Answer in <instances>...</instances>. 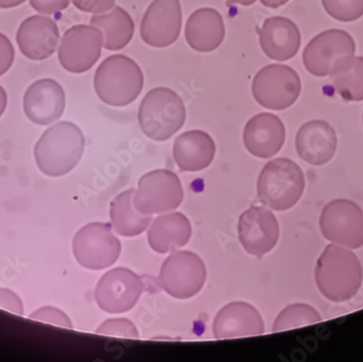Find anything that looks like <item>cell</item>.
<instances>
[{
    "label": "cell",
    "instance_id": "cell-21",
    "mask_svg": "<svg viewBox=\"0 0 363 362\" xmlns=\"http://www.w3.org/2000/svg\"><path fill=\"white\" fill-rule=\"evenodd\" d=\"M259 42L263 53L277 61H286L301 48V35L295 22L284 16H271L259 30Z\"/></svg>",
    "mask_w": 363,
    "mask_h": 362
},
{
    "label": "cell",
    "instance_id": "cell-28",
    "mask_svg": "<svg viewBox=\"0 0 363 362\" xmlns=\"http://www.w3.org/2000/svg\"><path fill=\"white\" fill-rule=\"evenodd\" d=\"M322 321L321 314L307 304L289 305L279 312L273 324V332L291 330L296 327L315 324Z\"/></svg>",
    "mask_w": 363,
    "mask_h": 362
},
{
    "label": "cell",
    "instance_id": "cell-4",
    "mask_svg": "<svg viewBox=\"0 0 363 362\" xmlns=\"http://www.w3.org/2000/svg\"><path fill=\"white\" fill-rule=\"evenodd\" d=\"M305 186L301 168L291 159L277 158L269 161L260 172L257 193L270 209L285 212L301 200Z\"/></svg>",
    "mask_w": 363,
    "mask_h": 362
},
{
    "label": "cell",
    "instance_id": "cell-16",
    "mask_svg": "<svg viewBox=\"0 0 363 362\" xmlns=\"http://www.w3.org/2000/svg\"><path fill=\"white\" fill-rule=\"evenodd\" d=\"M65 94L62 86L52 79L34 82L26 89L23 98L26 116L33 124L49 126L62 116Z\"/></svg>",
    "mask_w": 363,
    "mask_h": 362
},
{
    "label": "cell",
    "instance_id": "cell-30",
    "mask_svg": "<svg viewBox=\"0 0 363 362\" xmlns=\"http://www.w3.org/2000/svg\"><path fill=\"white\" fill-rule=\"evenodd\" d=\"M96 333L109 335V336L125 337V339H138V327L132 321L125 318L108 319L104 321Z\"/></svg>",
    "mask_w": 363,
    "mask_h": 362
},
{
    "label": "cell",
    "instance_id": "cell-36",
    "mask_svg": "<svg viewBox=\"0 0 363 362\" xmlns=\"http://www.w3.org/2000/svg\"><path fill=\"white\" fill-rule=\"evenodd\" d=\"M289 0H260V3L266 7L271 9H277V8L282 7L285 4L289 3Z\"/></svg>",
    "mask_w": 363,
    "mask_h": 362
},
{
    "label": "cell",
    "instance_id": "cell-7",
    "mask_svg": "<svg viewBox=\"0 0 363 362\" xmlns=\"http://www.w3.org/2000/svg\"><path fill=\"white\" fill-rule=\"evenodd\" d=\"M207 268L199 256L189 251H173L161 265L159 284L177 300H189L203 290Z\"/></svg>",
    "mask_w": 363,
    "mask_h": 362
},
{
    "label": "cell",
    "instance_id": "cell-39",
    "mask_svg": "<svg viewBox=\"0 0 363 362\" xmlns=\"http://www.w3.org/2000/svg\"><path fill=\"white\" fill-rule=\"evenodd\" d=\"M230 3L238 4L242 6H252L256 3L257 0H228Z\"/></svg>",
    "mask_w": 363,
    "mask_h": 362
},
{
    "label": "cell",
    "instance_id": "cell-23",
    "mask_svg": "<svg viewBox=\"0 0 363 362\" xmlns=\"http://www.w3.org/2000/svg\"><path fill=\"white\" fill-rule=\"evenodd\" d=\"M185 38L189 46L199 53H210L219 48L225 38L221 13L212 8L196 10L187 20Z\"/></svg>",
    "mask_w": 363,
    "mask_h": 362
},
{
    "label": "cell",
    "instance_id": "cell-11",
    "mask_svg": "<svg viewBox=\"0 0 363 362\" xmlns=\"http://www.w3.org/2000/svg\"><path fill=\"white\" fill-rule=\"evenodd\" d=\"M320 230L333 244L358 249L363 246V212L350 199L328 202L320 216Z\"/></svg>",
    "mask_w": 363,
    "mask_h": 362
},
{
    "label": "cell",
    "instance_id": "cell-38",
    "mask_svg": "<svg viewBox=\"0 0 363 362\" xmlns=\"http://www.w3.org/2000/svg\"><path fill=\"white\" fill-rule=\"evenodd\" d=\"M7 93H6L3 86H0V116H3L4 112H5L6 108H7Z\"/></svg>",
    "mask_w": 363,
    "mask_h": 362
},
{
    "label": "cell",
    "instance_id": "cell-22",
    "mask_svg": "<svg viewBox=\"0 0 363 362\" xmlns=\"http://www.w3.org/2000/svg\"><path fill=\"white\" fill-rule=\"evenodd\" d=\"M214 156L216 144L203 131H187L173 145V158L181 171H201L211 165Z\"/></svg>",
    "mask_w": 363,
    "mask_h": 362
},
{
    "label": "cell",
    "instance_id": "cell-34",
    "mask_svg": "<svg viewBox=\"0 0 363 362\" xmlns=\"http://www.w3.org/2000/svg\"><path fill=\"white\" fill-rule=\"evenodd\" d=\"M14 61V48L7 36L0 33V77L8 72Z\"/></svg>",
    "mask_w": 363,
    "mask_h": 362
},
{
    "label": "cell",
    "instance_id": "cell-1",
    "mask_svg": "<svg viewBox=\"0 0 363 362\" xmlns=\"http://www.w3.org/2000/svg\"><path fill=\"white\" fill-rule=\"evenodd\" d=\"M315 278L324 297L334 302H347L362 285V265L347 247L328 245L318 259Z\"/></svg>",
    "mask_w": 363,
    "mask_h": 362
},
{
    "label": "cell",
    "instance_id": "cell-19",
    "mask_svg": "<svg viewBox=\"0 0 363 362\" xmlns=\"http://www.w3.org/2000/svg\"><path fill=\"white\" fill-rule=\"evenodd\" d=\"M60 33L56 22L43 16L24 20L16 33L20 50L30 60H45L56 51Z\"/></svg>",
    "mask_w": 363,
    "mask_h": 362
},
{
    "label": "cell",
    "instance_id": "cell-12",
    "mask_svg": "<svg viewBox=\"0 0 363 362\" xmlns=\"http://www.w3.org/2000/svg\"><path fill=\"white\" fill-rule=\"evenodd\" d=\"M145 290L144 282L128 268L106 272L95 288L96 302L107 314H124L133 309Z\"/></svg>",
    "mask_w": 363,
    "mask_h": 362
},
{
    "label": "cell",
    "instance_id": "cell-27",
    "mask_svg": "<svg viewBox=\"0 0 363 362\" xmlns=\"http://www.w3.org/2000/svg\"><path fill=\"white\" fill-rule=\"evenodd\" d=\"M338 94L347 102L363 100V57H354L352 67L340 75L331 77Z\"/></svg>",
    "mask_w": 363,
    "mask_h": 362
},
{
    "label": "cell",
    "instance_id": "cell-20",
    "mask_svg": "<svg viewBox=\"0 0 363 362\" xmlns=\"http://www.w3.org/2000/svg\"><path fill=\"white\" fill-rule=\"evenodd\" d=\"M212 329L214 337L218 339L254 336L263 334L264 322L260 312L252 305L234 302L218 312Z\"/></svg>",
    "mask_w": 363,
    "mask_h": 362
},
{
    "label": "cell",
    "instance_id": "cell-31",
    "mask_svg": "<svg viewBox=\"0 0 363 362\" xmlns=\"http://www.w3.org/2000/svg\"><path fill=\"white\" fill-rule=\"evenodd\" d=\"M30 318L32 320L50 323V324L65 327V329H73L72 321L70 320V318L56 307L46 306L38 309L36 312L30 314Z\"/></svg>",
    "mask_w": 363,
    "mask_h": 362
},
{
    "label": "cell",
    "instance_id": "cell-10",
    "mask_svg": "<svg viewBox=\"0 0 363 362\" xmlns=\"http://www.w3.org/2000/svg\"><path fill=\"white\" fill-rule=\"evenodd\" d=\"M252 89L259 105L270 110H285L301 95V77L289 65H269L257 73Z\"/></svg>",
    "mask_w": 363,
    "mask_h": 362
},
{
    "label": "cell",
    "instance_id": "cell-37",
    "mask_svg": "<svg viewBox=\"0 0 363 362\" xmlns=\"http://www.w3.org/2000/svg\"><path fill=\"white\" fill-rule=\"evenodd\" d=\"M26 1V0H0V8L8 9V8L18 7Z\"/></svg>",
    "mask_w": 363,
    "mask_h": 362
},
{
    "label": "cell",
    "instance_id": "cell-32",
    "mask_svg": "<svg viewBox=\"0 0 363 362\" xmlns=\"http://www.w3.org/2000/svg\"><path fill=\"white\" fill-rule=\"evenodd\" d=\"M72 3L81 11L104 14L113 9L116 0H72Z\"/></svg>",
    "mask_w": 363,
    "mask_h": 362
},
{
    "label": "cell",
    "instance_id": "cell-18",
    "mask_svg": "<svg viewBox=\"0 0 363 362\" xmlns=\"http://www.w3.org/2000/svg\"><path fill=\"white\" fill-rule=\"evenodd\" d=\"M337 135L325 121L312 120L296 134L295 146L299 158L311 165L330 163L337 149Z\"/></svg>",
    "mask_w": 363,
    "mask_h": 362
},
{
    "label": "cell",
    "instance_id": "cell-29",
    "mask_svg": "<svg viewBox=\"0 0 363 362\" xmlns=\"http://www.w3.org/2000/svg\"><path fill=\"white\" fill-rule=\"evenodd\" d=\"M322 5L337 21H356L363 16V0H322Z\"/></svg>",
    "mask_w": 363,
    "mask_h": 362
},
{
    "label": "cell",
    "instance_id": "cell-6",
    "mask_svg": "<svg viewBox=\"0 0 363 362\" xmlns=\"http://www.w3.org/2000/svg\"><path fill=\"white\" fill-rule=\"evenodd\" d=\"M356 44L350 33L328 30L312 38L303 54V65L315 77H333L352 67Z\"/></svg>",
    "mask_w": 363,
    "mask_h": 362
},
{
    "label": "cell",
    "instance_id": "cell-26",
    "mask_svg": "<svg viewBox=\"0 0 363 362\" xmlns=\"http://www.w3.org/2000/svg\"><path fill=\"white\" fill-rule=\"evenodd\" d=\"M91 26L103 32L104 47L107 50L117 51L130 44L134 35L132 16L119 6H114L109 13L94 14Z\"/></svg>",
    "mask_w": 363,
    "mask_h": 362
},
{
    "label": "cell",
    "instance_id": "cell-35",
    "mask_svg": "<svg viewBox=\"0 0 363 362\" xmlns=\"http://www.w3.org/2000/svg\"><path fill=\"white\" fill-rule=\"evenodd\" d=\"M36 11L43 14H52L67 9L70 5V0H30Z\"/></svg>",
    "mask_w": 363,
    "mask_h": 362
},
{
    "label": "cell",
    "instance_id": "cell-15",
    "mask_svg": "<svg viewBox=\"0 0 363 362\" xmlns=\"http://www.w3.org/2000/svg\"><path fill=\"white\" fill-rule=\"evenodd\" d=\"M181 28L179 0H154L143 18L140 38L150 46L164 48L177 42Z\"/></svg>",
    "mask_w": 363,
    "mask_h": 362
},
{
    "label": "cell",
    "instance_id": "cell-2",
    "mask_svg": "<svg viewBox=\"0 0 363 362\" xmlns=\"http://www.w3.org/2000/svg\"><path fill=\"white\" fill-rule=\"evenodd\" d=\"M84 148L81 128L69 121H61L43 133L34 148V157L45 175L63 177L77 167Z\"/></svg>",
    "mask_w": 363,
    "mask_h": 362
},
{
    "label": "cell",
    "instance_id": "cell-3",
    "mask_svg": "<svg viewBox=\"0 0 363 362\" xmlns=\"http://www.w3.org/2000/svg\"><path fill=\"white\" fill-rule=\"evenodd\" d=\"M144 86L140 65L124 55H113L101 63L94 77V87L101 102L124 107L135 102Z\"/></svg>",
    "mask_w": 363,
    "mask_h": 362
},
{
    "label": "cell",
    "instance_id": "cell-17",
    "mask_svg": "<svg viewBox=\"0 0 363 362\" xmlns=\"http://www.w3.org/2000/svg\"><path fill=\"white\" fill-rule=\"evenodd\" d=\"M286 131L279 116L268 112L252 116L242 133L245 147L252 156L269 159L275 156L284 145Z\"/></svg>",
    "mask_w": 363,
    "mask_h": 362
},
{
    "label": "cell",
    "instance_id": "cell-9",
    "mask_svg": "<svg viewBox=\"0 0 363 362\" xmlns=\"http://www.w3.org/2000/svg\"><path fill=\"white\" fill-rule=\"evenodd\" d=\"M183 198L184 191L179 177L170 170L160 169L140 177L133 200L140 214L152 216L177 209Z\"/></svg>",
    "mask_w": 363,
    "mask_h": 362
},
{
    "label": "cell",
    "instance_id": "cell-24",
    "mask_svg": "<svg viewBox=\"0 0 363 362\" xmlns=\"http://www.w3.org/2000/svg\"><path fill=\"white\" fill-rule=\"evenodd\" d=\"M191 224L181 212L162 214L152 221L148 229V244L158 253H167L181 248L191 237Z\"/></svg>",
    "mask_w": 363,
    "mask_h": 362
},
{
    "label": "cell",
    "instance_id": "cell-33",
    "mask_svg": "<svg viewBox=\"0 0 363 362\" xmlns=\"http://www.w3.org/2000/svg\"><path fill=\"white\" fill-rule=\"evenodd\" d=\"M0 308L19 316L24 314L23 302L21 298L8 288H0Z\"/></svg>",
    "mask_w": 363,
    "mask_h": 362
},
{
    "label": "cell",
    "instance_id": "cell-14",
    "mask_svg": "<svg viewBox=\"0 0 363 362\" xmlns=\"http://www.w3.org/2000/svg\"><path fill=\"white\" fill-rule=\"evenodd\" d=\"M279 237V222L274 214L264 207L252 206L240 214L238 238L250 255L262 257L270 253Z\"/></svg>",
    "mask_w": 363,
    "mask_h": 362
},
{
    "label": "cell",
    "instance_id": "cell-5",
    "mask_svg": "<svg viewBox=\"0 0 363 362\" xmlns=\"http://www.w3.org/2000/svg\"><path fill=\"white\" fill-rule=\"evenodd\" d=\"M138 122L147 137L164 142L179 132L186 120V109L182 98L168 87H156L140 102Z\"/></svg>",
    "mask_w": 363,
    "mask_h": 362
},
{
    "label": "cell",
    "instance_id": "cell-8",
    "mask_svg": "<svg viewBox=\"0 0 363 362\" xmlns=\"http://www.w3.org/2000/svg\"><path fill=\"white\" fill-rule=\"evenodd\" d=\"M73 255L79 265L89 270L111 267L121 255L122 245L107 223L83 226L73 239Z\"/></svg>",
    "mask_w": 363,
    "mask_h": 362
},
{
    "label": "cell",
    "instance_id": "cell-25",
    "mask_svg": "<svg viewBox=\"0 0 363 362\" xmlns=\"http://www.w3.org/2000/svg\"><path fill=\"white\" fill-rule=\"evenodd\" d=\"M135 190L122 192L110 204V219L114 231L124 237L142 234L152 221L150 214H140L134 206Z\"/></svg>",
    "mask_w": 363,
    "mask_h": 362
},
{
    "label": "cell",
    "instance_id": "cell-13",
    "mask_svg": "<svg viewBox=\"0 0 363 362\" xmlns=\"http://www.w3.org/2000/svg\"><path fill=\"white\" fill-rule=\"evenodd\" d=\"M103 47L104 35L99 28L79 24L65 33L59 47V61L69 72L84 73L99 60Z\"/></svg>",
    "mask_w": 363,
    "mask_h": 362
}]
</instances>
